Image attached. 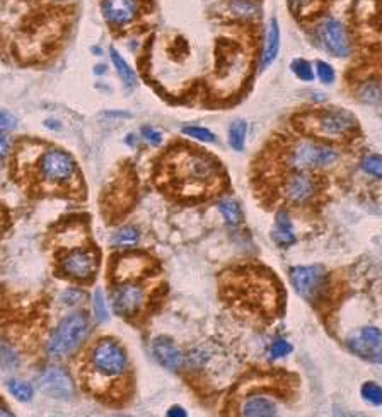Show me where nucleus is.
I'll list each match as a JSON object with an SVG mask.
<instances>
[{"label": "nucleus", "instance_id": "f257e3e1", "mask_svg": "<svg viewBox=\"0 0 382 417\" xmlns=\"http://www.w3.org/2000/svg\"><path fill=\"white\" fill-rule=\"evenodd\" d=\"M164 183L181 197L212 194L220 181V163L198 149H174L162 163Z\"/></svg>", "mask_w": 382, "mask_h": 417}, {"label": "nucleus", "instance_id": "f03ea898", "mask_svg": "<svg viewBox=\"0 0 382 417\" xmlns=\"http://www.w3.org/2000/svg\"><path fill=\"white\" fill-rule=\"evenodd\" d=\"M297 122L304 136L331 144L352 139L359 130V120L347 108H319L300 115Z\"/></svg>", "mask_w": 382, "mask_h": 417}, {"label": "nucleus", "instance_id": "7ed1b4c3", "mask_svg": "<svg viewBox=\"0 0 382 417\" xmlns=\"http://www.w3.org/2000/svg\"><path fill=\"white\" fill-rule=\"evenodd\" d=\"M340 158L341 152L336 146L312 137L294 140L283 151V165L289 172H321L333 168Z\"/></svg>", "mask_w": 382, "mask_h": 417}, {"label": "nucleus", "instance_id": "20e7f679", "mask_svg": "<svg viewBox=\"0 0 382 417\" xmlns=\"http://www.w3.org/2000/svg\"><path fill=\"white\" fill-rule=\"evenodd\" d=\"M90 324L86 313H72L65 317L50 335L46 351L53 359H61L74 353L89 335Z\"/></svg>", "mask_w": 382, "mask_h": 417}, {"label": "nucleus", "instance_id": "39448f33", "mask_svg": "<svg viewBox=\"0 0 382 417\" xmlns=\"http://www.w3.org/2000/svg\"><path fill=\"white\" fill-rule=\"evenodd\" d=\"M89 368L104 380H120L128 371V356L116 340L103 339L89 354Z\"/></svg>", "mask_w": 382, "mask_h": 417}, {"label": "nucleus", "instance_id": "423d86ee", "mask_svg": "<svg viewBox=\"0 0 382 417\" xmlns=\"http://www.w3.org/2000/svg\"><path fill=\"white\" fill-rule=\"evenodd\" d=\"M314 38L318 45L331 57L347 59L352 53V36L340 19L325 16L316 23Z\"/></svg>", "mask_w": 382, "mask_h": 417}, {"label": "nucleus", "instance_id": "0eeeda50", "mask_svg": "<svg viewBox=\"0 0 382 417\" xmlns=\"http://www.w3.org/2000/svg\"><path fill=\"white\" fill-rule=\"evenodd\" d=\"M38 176L46 185L60 187L67 185L77 175V163L68 152L61 149H46L38 158Z\"/></svg>", "mask_w": 382, "mask_h": 417}, {"label": "nucleus", "instance_id": "6e6552de", "mask_svg": "<svg viewBox=\"0 0 382 417\" xmlns=\"http://www.w3.org/2000/svg\"><path fill=\"white\" fill-rule=\"evenodd\" d=\"M321 190V180L311 175V172H290L280 183V195L287 204L299 207L314 201Z\"/></svg>", "mask_w": 382, "mask_h": 417}, {"label": "nucleus", "instance_id": "1a4fd4ad", "mask_svg": "<svg viewBox=\"0 0 382 417\" xmlns=\"http://www.w3.org/2000/svg\"><path fill=\"white\" fill-rule=\"evenodd\" d=\"M290 282L297 295L309 303H318L327 293V272L321 266L292 267Z\"/></svg>", "mask_w": 382, "mask_h": 417}, {"label": "nucleus", "instance_id": "9d476101", "mask_svg": "<svg viewBox=\"0 0 382 417\" xmlns=\"http://www.w3.org/2000/svg\"><path fill=\"white\" fill-rule=\"evenodd\" d=\"M347 347L352 354L363 361L382 364V330L363 327L347 339Z\"/></svg>", "mask_w": 382, "mask_h": 417}, {"label": "nucleus", "instance_id": "9b49d317", "mask_svg": "<svg viewBox=\"0 0 382 417\" xmlns=\"http://www.w3.org/2000/svg\"><path fill=\"white\" fill-rule=\"evenodd\" d=\"M144 0H103L101 12L104 21L115 30L128 28L138 19Z\"/></svg>", "mask_w": 382, "mask_h": 417}, {"label": "nucleus", "instance_id": "f8f14e48", "mask_svg": "<svg viewBox=\"0 0 382 417\" xmlns=\"http://www.w3.org/2000/svg\"><path fill=\"white\" fill-rule=\"evenodd\" d=\"M99 266V257L94 250H74L60 260V270L65 275L77 281H87L96 274Z\"/></svg>", "mask_w": 382, "mask_h": 417}, {"label": "nucleus", "instance_id": "ddd939ff", "mask_svg": "<svg viewBox=\"0 0 382 417\" xmlns=\"http://www.w3.org/2000/svg\"><path fill=\"white\" fill-rule=\"evenodd\" d=\"M113 310L116 315L125 318L135 317L145 304V291L133 282H123L113 291Z\"/></svg>", "mask_w": 382, "mask_h": 417}, {"label": "nucleus", "instance_id": "4468645a", "mask_svg": "<svg viewBox=\"0 0 382 417\" xmlns=\"http://www.w3.org/2000/svg\"><path fill=\"white\" fill-rule=\"evenodd\" d=\"M39 387L45 393H48L50 397L57 398H70L74 397V383H72L70 376L64 371L61 368L52 366V368H46L41 373V378H39Z\"/></svg>", "mask_w": 382, "mask_h": 417}, {"label": "nucleus", "instance_id": "2eb2a0df", "mask_svg": "<svg viewBox=\"0 0 382 417\" xmlns=\"http://www.w3.org/2000/svg\"><path fill=\"white\" fill-rule=\"evenodd\" d=\"M151 351L152 356L155 358V361L164 366V368L171 369V371H176V369H180L181 366H183V353H181L176 347V344L171 339H167V337H157V339H154Z\"/></svg>", "mask_w": 382, "mask_h": 417}, {"label": "nucleus", "instance_id": "dca6fc26", "mask_svg": "<svg viewBox=\"0 0 382 417\" xmlns=\"http://www.w3.org/2000/svg\"><path fill=\"white\" fill-rule=\"evenodd\" d=\"M354 98L363 104L382 103V77L376 74H367L356 81L354 88Z\"/></svg>", "mask_w": 382, "mask_h": 417}, {"label": "nucleus", "instance_id": "f3484780", "mask_svg": "<svg viewBox=\"0 0 382 417\" xmlns=\"http://www.w3.org/2000/svg\"><path fill=\"white\" fill-rule=\"evenodd\" d=\"M151 267V262L145 257L137 255H126L122 259L116 260L115 263V277L120 279L123 282L133 281V279L140 277Z\"/></svg>", "mask_w": 382, "mask_h": 417}, {"label": "nucleus", "instance_id": "a211bd4d", "mask_svg": "<svg viewBox=\"0 0 382 417\" xmlns=\"http://www.w3.org/2000/svg\"><path fill=\"white\" fill-rule=\"evenodd\" d=\"M280 53V24L276 17H271L268 21L267 33H265V43H263V52L260 57V67L261 71L268 68L273 62L276 60Z\"/></svg>", "mask_w": 382, "mask_h": 417}, {"label": "nucleus", "instance_id": "6ab92c4d", "mask_svg": "<svg viewBox=\"0 0 382 417\" xmlns=\"http://www.w3.org/2000/svg\"><path fill=\"white\" fill-rule=\"evenodd\" d=\"M276 411L275 402L265 395H251L241 405V416L246 417H271L276 416Z\"/></svg>", "mask_w": 382, "mask_h": 417}, {"label": "nucleus", "instance_id": "aec40b11", "mask_svg": "<svg viewBox=\"0 0 382 417\" xmlns=\"http://www.w3.org/2000/svg\"><path fill=\"white\" fill-rule=\"evenodd\" d=\"M227 12L241 23H253L260 17L261 9L256 0H227Z\"/></svg>", "mask_w": 382, "mask_h": 417}, {"label": "nucleus", "instance_id": "412c9836", "mask_svg": "<svg viewBox=\"0 0 382 417\" xmlns=\"http://www.w3.org/2000/svg\"><path fill=\"white\" fill-rule=\"evenodd\" d=\"M271 239L280 246V248H287V246L296 243V234H294L292 221H290L289 214L285 210H280L276 214L275 219V230L271 233Z\"/></svg>", "mask_w": 382, "mask_h": 417}, {"label": "nucleus", "instance_id": "4be33fe9", "mask_svg": "<svg viewBox=\"0 0 382 417\" xmlns=\"http://www.w3.org/2000/svg\"><path fill=\"white\" fill-rule=\"evenodd\" d=\"M111 62H113V65H115L118 75L122 77V81L125 82V86H128V88H133V86L137 84V74H135V71L130 67L128 62H126L122 55H120L118 50L111 48Z\"/></svg>", "mask_w": 382, "mask_h": 417}, {"label": "nucleus", "instance_id": "5701e85b", "mask_svg": "<svg viewBox=\"0 0 382 417\" xmlns=\"http://www.w3.org/2000/svg\"><path fill=\"white\" fill-rule=\"evenodd\" d=\"M247 137V123L245 120H234L229 127V146L234 151H242L245 149Z\"/></svg>", "mask_w": 382, "mask_h": 417}, {"label": "nucleus", "instance_id": "b1692460", "mask_svg": "<svg viewBox=\"0 0 382 417\" xmlns=\"http://www.w3.org/2000/svg\"><path fill=\"white\" fill-rule=\"evenodd\" d=\"M218 210H220V214L224 216V219L227 221L229 224H232V226H238V224H241L242 219H245L241 205H239L234 198H222V201L218 202Z\"/></svg>", "mask_w": 382, "mask_h": 417}, {"label": "nucleus", "instance_id": "393cba45", "mask_svg": "<svg viewBox=\"0 0 382 417\" xmlns=\"http://www.w3.org/2000/svg\"><path fill=\"white\" fill-rule=\"evenodd\" d=\"M138 239H140V234H138L137 228L125 226L113 234L111 245L116 246V248H132V246L137 245Z\"/></svg>", "mask_w": 382, "mask_h": 417}, {"label": "nucleus", "instance_id": "a878e982", "mask_svg": "<svg viewBox=\"0 0 382 417\" xmlns=\"http://www.w3.org/2000/svg\"><path fill=\"white\" fill-rule=\"evenodd\" d=\"M360 169H362L365 175L382 180V156L379 154L363 156V158L360 159Z\"/></svg>", "mask_w": 382, "mask_h": 417}, {"label": "nucleus", "instance_id": "bb28decb", "mask_svg": "<svg viewBox=\"0 0 382 417\" xmlns=\"http://www.w3.org/2000/svg\"><path fill=\"white\" fill-rule=\"evenodd\" d=\"M290 71L294 72L297 79L302 82H312L314 81V67H312L311 62L305 59H296L290 64Z\"/></svg>", "mask_w": 382, "mask_h": 417}, {"label": "nucleus", "instance_id": "cd10ccee", "mask_svg": "<svg viewBox=\"0 0 382 417\" xmlns=\"http://www.w3.org/2000/svg\"><path fill=\"white\" fill-rule=\"evenodd\" d=\"M7 388H9L10 395L19 402H29L32 398V387L23 380H10L7 383Z\"/></svg>", "mask_w": 382, "mask_h": 417}, {"label": "nucleus", "instance_id": "c85d7f7f", "mask_svg": "<svg viewBox=\"0 0 382 417\" xmlns=\"http://www.w3.org/2000/svg\"><path fill=\"white\" fill-rule=\"evenodd\" d=\"M362 398L370 405H382V387L376 382H367L360 388Z\"/></svg>", "mask_w": 382, "mask_h": 417}, {"label": "nucleus", "instance_id": "c756f323", "mask_svg": "<svg viewBox=\"0 0 382 417\" xmlns=\"http://www.w3.org/2000/svg\"><path fill=\"white\" fill-rule=\"evenodd\" d=\"M287 2H289V7L294 12V16L305 17L314 14L316 6L319 3V0H287Z\"/></svg>", "mask_w": 382, "mask_h": 417}, {"label": "nucleus", "instance_id": "7c9ffc66", "mask_svg": "<svg viewBox=\"0 0 382 417\" xmlns=\"http://www.w3.org/2000/svg\"><path fill=\"white\" fill-rule=\"evenodd\" d=\"M183 133L187 137H191V139L205 144H213L217 140L216 133L212 130L205 129V127H183Z\"/></svg>", "mask_w": 382, "mask_h": 417}, {"label": "nucleus", "instance_id": "2f4dec72", "mask_svg": "<svg viewBox=\"0 0 382 417\" xmlns=\"http://www.w3.org/2000/svg\"><path fill=\"white\" fill-rule=\"evenodd\" d=\"M0 366L6 369H16L19 366V358L12 347L0 339Z\"/></svg>", "mask_w": 382, "mask_h": 417}, {"label": "nucleus", "instance_id": "473e14b6", "mask_svg": "<svg viewBox=\"0 0 382 417\" xmlns=\"http://www.w3.org/2000/svg\"><path fill=\"white\" fill-rule=\"evenodd\" d=\"M316 77L323 82V84H333L336 79V72H334L333 65L327 64L325 60H318L314 65Z\"/></svg>", "mask_w": 382, "mask_h": 417}, {"label": "nucleus", "instance_id": "72a5a7b5", "mask_svg": "<svg viewBox=\"0 0 382 417\" xmlns=\"http://www.w3.org/2000/svg\"><path fill=\"white\" fill-rule=\"evenodd\" d=\"M93 310H94V317H96L97 322H106L108 320V308H106V299H104V295L101 289H96L93 298Z\"/></svg>", "mask_w": 382, "mask_h": 417}, {"label": "nucleus", "instance_id": "f704fd0d", "mask_svg": "<svg viewBox=\"0 0 382 417\" xmlns=\"http://www.w3.org/2000/svg\"><path fill=\"white\" fill-rule=\"evenodd\" d=\"M290 351H292V346H290V344L287 342V340L276 339L275 342L271 344V347H270V356L273 359H278V358L287 356V354H289Z\"/></svg>", "mask_w": 382, "mask_h": 417}, {"label": "nucleus", "instance_id": "c9c22d12", "mask_svg": "<svg viewBox=\"0 0 382 417\" xmlns=\"http://www.w3.org/2000/svg\"><path fill=\"white\" fill-rule=\"evenodd\" d=\"M142 137H144V140H147L151 146H159V144L162 142V133L159 132V130L152 129V127H144V129H142Z\"/></svg>", "mask_w": 382, "mask_h": 417}, {"label": "nucleus", "instance_id": "e433bc0d", "mask_svg": "<svg viewBox=\"0 0 382 417\" xmlns=\"http://www.w3.org/2000/svg\"><path fill=\"white\" fill-rule=\"evenodd\" d=\"M16 127V118L7 111L0 110V130H10Z\"/></svg>", "mask_w": 382, "mask_h": 417}, {"label": "nucleus", "instance_id": "4c0bfd02", "mask_svg": "<svg viewBox=\"0 0 382 417\" xmlns=\"http://www.w3.org/2000/svg\"><path fill=\"white\" fill-rule=\"evenodd\" d=\"M9 154V140L7 137L0 136V158H6Z\"/></svg>", "mask_w": 382, "mask_h": 417}, {"label": "nucleus", "instance_id": "58836bf2", "mask_svg": "<svg viewBox=\"0 0 382 417\" xmlns=\"http://www.w3.org/2000/svg\"><path fill=\"white\" fill-rule=\"evenodd\" d=\"M64 299H65V301L70 299L67 304H75L79 299H81V293H77V291H68V293H65V295H64Z\"/></svg>", "mask_w": 382, "mask_h": 417}, {"label": "nucleus", "instance_id": "ea45409f", "mask_svg": "<svg viewBox=\"0 0 382 417\" xmlns=\"http://www.w3.org/2000/svg\"><path fill=\"white\" fill-rule=\"evenodd\" d=\"M167 416L169 417H187V411H184L183 407H171L169 411H167Z\"/></svg>", "mask_w": 382, "mask_h": 417}, {"label": "nucleus", "instance_id": "a19ab883", "mask_svg": "<svg viewBox=\"0 0 382 417\" xmlns=\"http://www.w3.org/2000/svg\"><path fill=\"white\" fill-rule=\"evenodd\" d=\"M96 68H97V71H96L97 74H103V72H104V67H103V65H97Z\"/></svg>", "mask_w": 382, "mask_h": 417}]
</instances>
